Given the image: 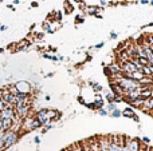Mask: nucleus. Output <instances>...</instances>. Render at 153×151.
I'll return each instance as SVG.
<instances>
[{"label":"nucleus","instance_id":"10","mask_svg":"<svg viewBox=\"0 0 153 151\" xmlns=\"http://www.w3.org/2000/svg\"><path fill=\"white\" fill-rule=\"evenodd\" d=\"M141 110L145 112H148V114H151L153 111V98H148L144 100V104L143 107H141Z\"/></svg>","mask_w":153,"mask_h":151},{"label":"nucleus","instance_id":"38","mask_svg":"<svg viewBox=\"0 0 153 151\" xmlns=\"http://www.w3.org/2000/svg\"><path fill=\"white\" fill-rule=\"evenodd\" d=\"M76 3H83V0H75Z\"/></svg>","mask_w":153,"mask_h":151},{"label":"nucleus","instance_id":"39","mask_svg":"<svg viewBox=\"0 0 153 151\" xmlns=\"http://www.w3.org/2000/svg\"><path fill=\"white\" fill-rule=\"evenodd\" d=\"M151 4H152V5H153V0H152V1H151Z\"/></svg>","mask_w":153,"mask_h":151},{"label":"nucleus","instance_id":"28","mask_svg":"<svg viewBox=\"0 0 153 151\" xmlns=\"http://www.w3.org/2000/svg\"><path fill=\"white\" fill-rule=\"evenodd\" d=\"M56 19H58V20H61L62 19V12H56V16H55Z\"/></svg>","mask_w":153,"mask_h":151},{"label":"nucleus","instance_id":"8","mask_svg":"<svg viewBox=\"0 0 153 151\" xmlns=\"http://www.w3.org/2000/svg\"><path fill=\"white\" fill-rule=\"evenodd\" d=\"M98 143H100V151H109L110 147V138L109 136H101L98 139Z\"/></svg>","mask_w":153,"mask_h":151},{"label":"nucleus","instance_id":"24","mask_svg":"<svg viewBox=\"0 0 153 151\" xmlns=\"http://www.w3.org/2000/svg\"><path fill=\"white\" fill-rule=\"evenodd\" d=\"M43 58H46V59H51V60H58V58H56V56L47 55V54H45V55H43Z\"/></svg>","mask_w":153,"mask_h":151},{"label":"nucleus","instance_id":"3","mask_svg":"<svg viewBox=\"0 0 153 151\" xmlns=\"http://www.w3.org/2000/svg\"><path fill=\"white\" fill-rule=\"evenodd\" d=\"M35 118L39 120V123L42 126H47V125H50V122H51V120L48 119V117H47V108L39 110V111L35 114Z\"/></svg>","mask_w":153,"mask_h":151},{"label":"nucleus","instance_id":"1","mask_svg":"<svg viewBox=\"0 0 153 151\" xmlns=\"http://www.w3.org/2000/svg\"><path fill=\"white\" fill-rule=\"evenodd\" d=\"M110 83H116L118 84L120 87L124 88V91H132V90H137V88L141 87V83L137 82V80H133V79H128V78H120L116 82H110Z\"/></svg>","mask_w":153,"mask_h":151},{"label":"nucleus","instance_id":"20","mask_svg":"<svg viewBox=\"0 0 153 151\" xmlns=\"http://www.w3.org/2000/svg\"><path fill=\"white\" fill-rule=\"evenodd\" d=\"M91 86H93V88L95 90V92H100V91H102V86L97 84V83H91Z\"/></svg>","mask_w":153,"mask_h":151},{"label":"nucleus","instance_id":"27","mask_svg":"<svg viewBox=\"0 0 153 151\" xmlns=\"http://www.w3.org/2000/svg\"><path fill=\"white\" fill-rule=\"evenodd\" d=\"M110 39H117V34H116V32H111V34H110Z\"/></svg>","mask_w":153,"mask_h":151},{"label":"nucleus","instance_id":"16","mask_svg":"<svg viewBox=\"0 0 153 151\" xmlns=\"http://www.w3.org/2000/svg\"><path fill=\"white\" fill-rule=\"evenodd\" d=\"M98 8H91V7H87V13H89V15H98Z\"/></svg>","mask_w":153,"mask_h":151},{"label":"nucleus","instance_id":"18","mask_svg":"<svg viewBox=\"0 0 153 151\" xmlns=\"http://www.w3.org/2000/svg\"><path fill=\"white\" fill-rule=\"evenodd\" d=\"M110 115H111L113 118H118V117H121V115H122V111H120V110L117 108V110H114V111H111Z\"/></svg>","mask_w":153,"mask_h":151},{"label":"nucleus","instance_id":"6","mask_svg":"<svg viewBox=\"0 0 153 151\" xmlns=\"http://www.w3.org/2000/svg\"><path fill=\"white\" fill-rule=\"evenodd\" d=\"M106 74L109 75H116V74H121V66H120L117 62H113V63H110L108 67H106Z\"/></svg>","mask_w":153,"mask_h":151},{"label":"nucleus","instance_id":"4","mask_svg":"<svg viewBox=\"0 0 153 151\" xmlns=\"http://www.w3.org/2000/svg\"><path fill=\"white\" fill-rule=\"evenodd\" d=\"M126 149L128 151H140L141 142L138 139H133V138H128L126 136Z\"/></svg>","mask_w":153,"mask_h":151},{"label":"nucleus","instance_id":"35","mask_svg":"<svg viewBox=\"0 0 153 151\" xmlns=\"http://www.w3.org/2000/svg\"><path fill=\"white\" fill-rule=\"evenodd\" d=\"M146 151H153V147H151V146H148V149H146Z\"/></svg>","mask_w":153,"mask_h":151},{"label":"nucleus","instance_id":"14","mask_svg":"<svg viewBox=\"0 0 153 151\" xmlns=\"http://www.w3.org/2000/svg\"><path fill=\"white\" fill-rule=\"evenodd\" d=\"M141 72H143V75L145 78H152L153 76L152 71H151V67H149V66H144L143 68H141Z\"/></svg>","mask_w":153,"mask_h":151},{"label":"nucleus","instance_id":"31","mask_svg":"<svg viewBox=\"0 0 153 151\" xmlns=\"http://www.w3.org/2000/svg\"><path fill=\"white\" fill-rule=\"evenodd\" d=\"M31 5L35 8V7H38V3H36V1H32V3H31Z\"/></svg>","mask_w":153,"mask_h":151},{"label":"nucleus","instance_id":"12","mask_svg":"<svg viewBox=\"0 0 153 151\" xmlns=\"http://www.w3.org/2000/svg\"><path fill=\"white\" fill-rule=\"evenodd\" d=\"M110 87H111V90H113V94H114V95H117V96H124V94H125L124 88L120 87L118 84H116V83H110Z\"/></svg>","mask_w":153,"mask_h":151},{"label":"nucleus","instance_id":"2","mask_svg":"<svg viewBox=\"0 0 153 151\" xmlns=\"http://www.w3.org/2000/svg\"><path fill=\"white\" fill-rule=\"evenodd\" d=\"M19 136H20V134L19 133H15V131L12 130H8L5 131V133H3V141H4V150H8L11 146H13V144L18 142Z\"/></svg>","mask_w":153,"mask_h":151},{"label":"nucleus","instance_id":"29","mask_svg":"<svg viewBox=\"0 0 153 151\" xmlns=\"http://www.w3.org/2000/svg\"><path fill=\"white\" fill-rule=\"evenodd\" d=\"M103 44H105V43H103V42L98 43V44H97V45H95V48H101V47H103Z\"/></svg>","mask_w":153,"mask_h":151},{"label":"nucleus","instance_id":"22","mask_svg":"<svg viewBox=\"0 0 153 151\" xmlns=\"http://www.w3.org/2000/svg\"><path fill=\"white\" fill-rule=\"evenodd\" d=\"M106 99L109 100V103H113V99H114V94L113 92H109L108 95H106Z\"/></svg>","mask_w":153,"mask_h":151},{"label":"nucleus","instance_id":"21","mask_svg":"<svg viewBox=\"0 0 153 151\" xmlns=\"http://www.w3.org/2000/svg\"><path fill=\"white\" fill-rule=\"evenodd\" d=\"M114 110H117L116 103H109V106H108V112H111V111H114Z\"/></svg>","mask_w":153,"mask_h":151},{"label":"nucleus","instance_id":"11","mask_svg":"<svg viewBox=\"0 0 153 151\" xmlns=\"http://www.w3.org/2000/svg\"><path fill=\"white\" fill-rule=\"evenodd\" d=\"M122 117H126V118H132V119H134L136 122H138V117L134 114V111H133L130 107H126V108L122 111Z\"/></svg>","mask_w":153,"mask_h":151},{"label":"nucleus","instance_id":"36","mask_svg":"<svg viewBox=\"0 0 153 151\" xmlns=\"http://www.w3.org/2000/svg\"><path fill=\"white\" fill-rule=\"evenodd\" d=\"M101 4H102V5H106V1H105V0H101Z\"/></svg>","mask_w":153,"mask_h":151},{"label":"nucleus","instance_id":"17","mask_svg":"<svg viewBox=\"0 0 153 151\" xmlns=\"http://www.w3.org/2000/svg\"><path fill=\"white\" fill-rule=\"evenodd\" d=\"M109 151H121V147L116 143H110V147H109Z\"/></svg>","mask_w":153,"mask_h":151},{"label":"nucleus","instance_id":"13","mask_svg":"<svg viewBox=\"0 0 153 151\" xmlns=\"http://www.w3.org/2000/svg\"><path fill=\"white\" fill-rule=\"evenodd\" d=\"M144 100L145 99H143V98H137V99H134V100H132L129 104H132L133 107H136V108H141L143 107V104H144Z\"/></svg>","mask_w":153,"mask_h":151},{"label":"nucleus","instance_id":"40","mask_svg":"<svg viewBox=\"0 0 153 151\" xmlns=\"http://www.w3.org/2000/svg\"><path fill=\"white\" fill-rule=\"evenodd\" d=\"M151 114H152V115H153V111H152V112H151Z\"/></svg>","mask_w":153,"mask_h":151},{"label":"nucleus","instance_id":"9","mask_svg":"<svg viewBox=\"0 0 153 151\" xmlns=\"http://www.w3.org/2000/svg\"><path fill=\"white\" fill-rule=\"evenodd\" d=\"M1 115H3V119L13 120V118H15V110H13V106H8L4 111H1Z\"/></svg>","mask_w":153,"mask_h":151},{"label":"nucleus","instance_id":"33","mask_svg":"<svg viewBox=\"0 0 153 151\" xmlns=\"http://www.w3.org/2000/svg\"><path fill=\"white\" fill-rule=\"evenodd\" d=\"M148 0H141V4H148Z\"/></svg>","mask_w":153,"mask_h":151},{"label":"nucleus","instance_id":"7","mask_svg":"<svg viewBox=\"0 0 153 151\" xmlns=\"http://www.w3.org/2000/svg\"><path fill=\"white\" fill-rule=\"evenodd\" d=\"M120 66H121V72H122V74H132V72L137 71L136 66L132 63V62H126V63L120 64Z\"/></svg>","mask_w":153,"mask_h":151},{"label":"nucleus","instance_id":"32","mask_svg":"<svg viewBox=\"0 0 153 151\" xmlns=\"http://www.w3.org/2000/svg\"><path fill=\"white\" fill-rule=\"evenodd\" d=\"M0 29H1V31H5V29H7V26H1L0 27Z\"/></svg>","mask_w":153,"mask_h":151},{"label":"nucleus","instance_id":"15","mask_svg":"<svg viewBox=\"0 0 153 151\" xmlns=\"http://www.w3.org/2000/svg\"><path fill=\"white\" fill-rule=\"evenodd\" d=\"M94 108L95 110H101L103 107V100H102V98H100V96H97L95 98V100H94Z\"/></svg>","mask_w":153,"mask_h":151},{"label":"nucleus","instance_id":"5","mask_svg":"<svg viewBox=\"0 0 153 151\" xmlns=\"http://www.w3.org/2000/svg\"><path fill=\"white\" fill-rule=\"evenodd\" d=\"M1 99L5 102V103L8 104V106H15L16 104V98L12 95V94L8 92V88H5V90L1 91Z\"/></svg>","mask_w":153,"mask_h":151},{"label":"nucleus","instance_id":"37","mask_svg":"<svg viewBox=\"0 0 153 151\" xmlns=\"http://www.w3.org/2000/svg\"><path fill=\"white\" fill-rule=\"evenodd\" d=\"M151 98H153V88L151 90Z\"/></svg>","mask_w":153,"mask_h":151},{"label":"nucleus","instance_id":"25","mask_svg":"<svg viewBox=\"0 0 153 151\" xmlns=\"http://www.w3.org/2000/svg\"><path fill=\"white\" fill-rule=\"evenodd\" d=\"M98 112H100L101 115H103V117H105V115H108V114H109V112H108V110H103V108L98 110Z\"/></svg>","mask_w":153,"mask_h":151},{"label":"nucleus","instance_id":"34","mask_svg":"<svg viewBox=\"0 0 153 151\" xmlns=\"http://www.w3.org/2000/svg\"><path fill=\"white\" fill-rule=\"evenodd\" d=\"M121 151H128V149H126V146H122V147H121Z\"/></svg>","mask_w":153,"mask_h":151},{"label":"nucleus","instance_id":"19","mask_svg":"<svg viewBox=\"0 0 153 151\" xmlns=\"http://www.w3.org/2000/svg\"><path fill=\"white\" fill-rule=\"evenodd\" d=\"M7 107H8V104L5 103V102L1 98H0V112H1V111H4V110L7 108Z\"/></svg>","mask_w":153,"mask_h":151},{"label":"nucleus","instance_id":"26","mask_svg":"<svg viewBox=\"0 0 153 151\" xmlns=\"http://www.w3.org/2000/svg\"><path fill=\"white\" fill-rule=\"evenodd\" d=\"M141 142H143V143H145V144H148V146H149V142H151V141H149V138H146V136H144V138H143V141H141Z\"/></svg>","mask_w":153,"mask_h":151},{"label":"nucleus","instance_id":"30","mask_svg":"<svg viewBox=\"0 0 153 151\" xmlns=\"http://www.w3.org/2000/svg\"><path fill=\"white\" fill-rule=\"evenodd\" d=\"M34 142H35V143H36V144H39V143H40V139H39V136H36V138L34 139Z\"/></svg>","mask_w":153,"mask_h":151},{"label":"nucleus","instance_id":"23","mask_svg":"<svg viewBox=\"0 0 153 151\" xmlns=\"http://www.w3.org/2000/svg\"><path fill=\"white\" fill-rule=\"evenodd\" d=\"M71 11H73V7L69 4V3H66V8H65V12H66V13H70Z\"/></svg>","mask_w":153,"mask_h":151}]
</instances>
